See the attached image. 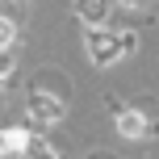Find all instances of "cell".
I'll return each instance as SVG.
<instances>
[{"label": "cell", "mask_w": 159, "mask_h": 159, "mask_svg": "<svg viewBox=\"0 0 159 159\" xmlns=\"http://www.w3.org/2000/svg\"><path fill=\"white\" fill-rule=\"evenodd\" d=\"M134 46H138V38H134V34H109V30H101V25L88 34V50H92V63H113V59L130 55Z\"/></svg>", "instance_id": "cell-1"}, {"label": "cell", "mask_w": 159, "mask_h": 159, "mask_svg": "<svg viewBox=\"0 0 159 159\" xmlns=\"http://www.w3.org/2000/svg\"><path fill=\"white\" fill-rule=\"evenodd\" d=\"M30 121L34 126H55V121H63V101L59 96H46V92H30Z\"/></svg>", "instance_id": "cell-2"}, {"label": "cell", "mask_w": 159, "mask_h": 159, "mask_svg": "<svg viewBox=\"0 0 159 159\" xmlns=\"http://www.w3.org/2000/svg\"><path fill=\"white\" fill-rule=\"evenodd\" d=\"M75 13H80V21L101 25L105 17H109V0H75Z\"/></svg>", "instance_id": "cell-3"}, {"label": "cell", "mask_w": 159, "mask_h": 159, "mask_svg": "<svg viewBox=\"0 0 159 159\" xmlns=\"http://www.w3.org/2000/svg\"><path fill=\"white\" fill-rule=\"evenodd\" d=\"M117 130H121L126 138H143V134H147V126H143V117H138V113H121Z\"/></svg>", "instance_id": "cell-4"}, {"label": "cell", "mask_w": 159, "mask_h": 159, "mask_svg": "<svg viewBox=\"0 0 159 159\" xmlns=\"http://www.w3.org/2000/svg\"><path fill=\"white\" fill-rule=\"evenodd\" d=\"M4 147H8V155H25L30 134H25V130H4Z\"/></svg>", "instance_id": "cell-5"}, {"label": "cell", "mask_w": 159, "mask_h": 159, "mask_svg": "<svg viewBox=\"0 0 159 159\" xmlns=\"http://www.w3.org/2000/svg\"><path fill=\"white\" fill-rule=\"evenodd\" d=\"M21 159H59V155L50 151L46 143H34V138H30V147H25V155H21Z\"/></svg>", "instance_id": "cell-6"}, {"label": "cell", "mask_w": 159, "mask_h": 159, "mask_svg": "<svg viewBox=\"0 0 159 159\" xmlns=\"http://www.w3.org/2000/svg\"><path fill=\"white\" fill-rule=\"evenodd\" d=\"M13 34H17V25L8 21V17H0V50H4L8 42H13Z\"/></svg>", "instance_id": "cell-7"}, {"label": "cell", "mask_w": 159, "mask_h": 159, "mask_svg": "<svg viewBox=\"0 0 159 159\" xmlns=\"http://www.w3.org/2000/svg\"><path fill=\"white\" fill-rule=\"evenodd\" d=\"M13 71V55H8V50H0V75H8Z\"/></svg>", "instance_id": "cell-8"}, {"label": "cell", "mask_w": 159, "mask_h": 159, "mask_svg": "<svg viewBox=\"0 0 159 159\" xmlns=\"http://www.w3.org/2000/svg\"><path fill=\"white\" fill-rule=\"evenodd\" d=\"M117 4H121V8H143L147 0H117Z\"/></svg>", "instance_id": "cell-9"}, {"label": "cell", "mask_w": 159, "mask_h": 159, "mask_svg": "<svg viewBox=\"0 0 159 159\" xmlns=\"http://www.w3.org/2000/svg\"><path fill=\"white\" fill-rule=\"evenodd\" d=\"M0 155H8V147H4V130H0Z\"/></svg>", "instance_id": "cell-10"}]
</instances>
